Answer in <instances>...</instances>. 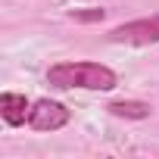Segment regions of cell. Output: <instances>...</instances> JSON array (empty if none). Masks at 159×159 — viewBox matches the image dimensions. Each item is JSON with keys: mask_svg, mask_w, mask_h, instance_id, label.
Segmentation results:
<instances>
[{"mask_svg": "<svg viewBox=\"0 0 159 159\" xmlns=\"http://www.w3.org/2000/svg\"><path fill=\"white\" fill-rule=\"evenodd\" d=\"M28 112H31V106H28V100L22 94H10V91L0 94V116H3V122L10 128L25 125L28 122Z\"/></svg>", "mask_w": 159, "mask_h": 159, "instance_id": "cell-4", "label": "cell"}, {"mask_svg": "<svg viewBox=\"0 0 159 159\" xmlns=\"http://www.w3.org/2000/svg\"><path fill=\"white\" fill-rule=\"evenodd\" d=\"M47 84L69 91V88H84V91H112L119 84V75L103 62H56L47 69Z\"/></svg>", "mask_w": 159, "mask_h": 159, "instance_id": "cell-1", "label": "cell"}, {"mask_svg": "<svg viewBox=\"0 0 159 159\" xmlns=\"http://www.w3.org/2000/svg\"><path fill=\"white\" fill-rule=\"evenodd\" d=\"M69 19L91 25V22H103V19H106V10H97V7H91V10H72V13H69Z\"/></svg>", "mask_w": 159, "mask_h": 159, "instance_id": "cell-6", "label": "cell"}, {"mask_svg": "<svg viewBox=\"0 0 159 159\" xmlns=\"http://www.w3.org/2000/svg\"><path fill=\"white\" fill-rule=\"evenodd\" d=\"M69 119H72V112L56 100H38L28 112V125L34 131H59L62 125H69Z\"/></svg>", "mask_w": 159, "mask_h": 159, "instance_id": "cell-3", "label": "cell"}, {"mask_svg": "<svg viewBox=\"0 0 159 159\" xmlns=\"http://www.w3.org/2000/svg\"><path fill=\"white\" fill-rule=\"evenodd\" d=\"M109 41H112V44H131V47H150V44H159V16L134 19V22L116 25V28L109 31Z\"/></svg>", "mask_w": 159, "mask_h": 159, "instance_id": "cell-2", "label": "cell"}, {"mask_svg": "<svg viewBox=\"0 0 159 159\" xmlns=\"http://www.w3.org/2000/svg\"><path fill=\"white\" fill-rule=\"evenodd\" d=\"M106 109L119 119H150L153 116V106L143 100H112Z\"/></svg>", "mask_w": 159, "mask_h": 159, "instance_id": "cell-5", "label": "cell"}]
</instances>
